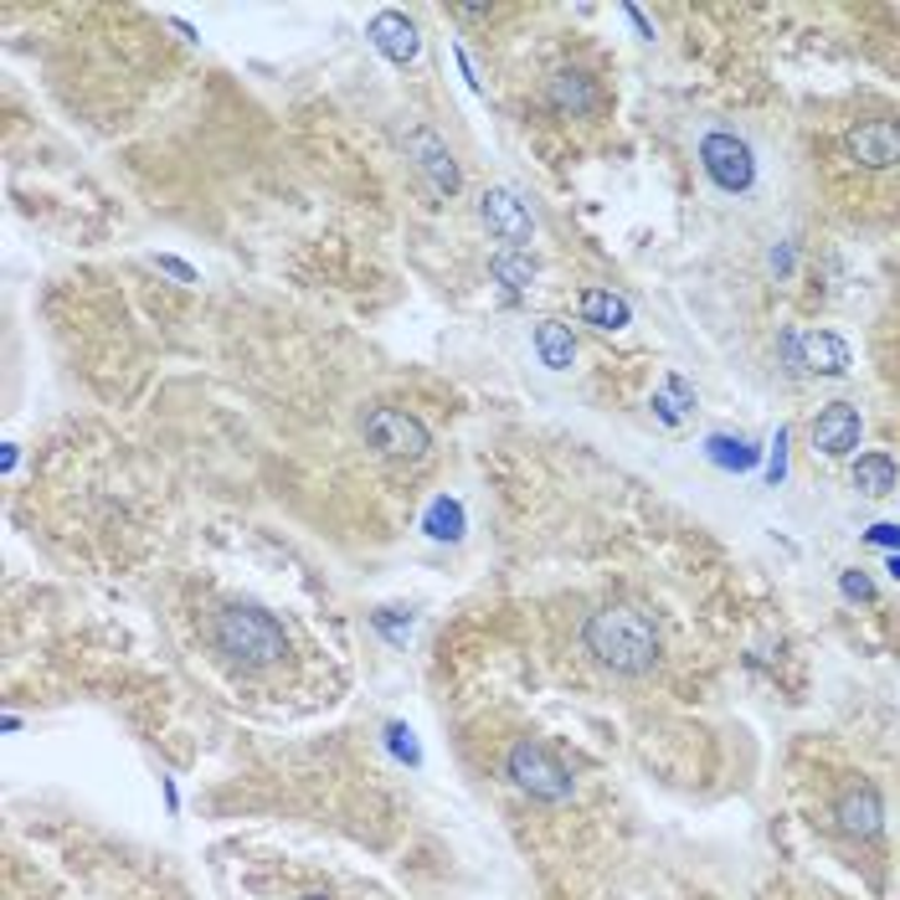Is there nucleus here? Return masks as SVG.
Returning a JSON list of instances; mask_svg holds the SVG:
<instances>
[{
    "label": "nucleus",
    "mask_w": 900,
    "mask_h": 900,
    "mask_svg": "<svg viewBox=\"0 0 900 900\" xmlns=\"http://www.w3.org/2000/svg\"><path fill=\"white\" fill-rule=\"evenodd\" d=\"M582 638H587L592 659L603 669H612V674H648V669L659 664V633H654V623H648L638 607H603V612H592Z\"/></svg>",
    "instance_id": "f257e3e1"
},
{
    "label": "nucleus",
    "mask_w": 900,
    "mask_h": 900,
    "mask_svg": "<svg viewBox=\"0 0 900 900\" xmlns=\"http://www.w3.org/2000/svg\"><path fill=\"white\" fill-rule=\"evenodd\" d=\"M212 638L227 659H237V664H248V669L274 664L278 654H283V628L263 607H227V612H216Z\"/></svg>",
    "instance_id": "f03ea898"
},
{
    "label": "nucleus",
    "mask_w": 900,
    "mask_h": 900,
    "mask_svg": "<svg viewBox=\"0 0 900 900\" xmlns=\"http://www.w3.org/2000/svg\"><path fill=\"white\" fill-rule=\"evenodd\" d=\"M505 772H509V783L520 787V793H530L535 802H567L571 798V772L550 757L546 746H535V741L509 746Z\"/></svg>",
    "instance_id": "7ed1b4c3"
},
{
    "label": "nucleus",
    "mask_w": 900,
    "mask_h": 900,
    "mask_svg": "<svg viewBox=\"0 0 900 900\" xmlns=\"http://www.w3.org/2000/svg\"><path fill=\"white\" fill-rule=\"evenodd\" d=\"M360 432H366V443H371L376 453H386V458H422V453H428V428L396 407L366 411Z\"/></svg>",
    "instance_id": "20e7f679"
},
{
    "label": "nucleus",
    "mask_w": 900,
    "mask_h": 900,
    "mask_svg": "<svg viewBox=\"0 0 900 900\" xmlns=\"http://www.w3.org/2000/svg\"><path fill=\"white\" fill-rule=\"evenodd\" d=\"M700 165H705V176L715 180L721 191H731V197L751 191V180H757V160L746 150V139H736V135H705Z\"/></svg>",
    "instance_id": "39448f33"
},
{
    "label": "nucleus",
    "mask_w": 900,
    "mask_h": 900,
    "mask_svg": "<svg viewBox=\"0 0 900 900\" xmlns=\"http://www.w3.org/2000/svg\"><path fill=\"white\" fill-rule=\"evenodd\" d=\"M783 355L793 371H819V376H844L849 371V345L839 334H783Z\"/></svg>",
    "instance_id": "423d86ee"
},
{
    "label": "nucleus",
    "mask_w": 900,
    "mask_h": 900,
    "mask_svg": "<svg viewBox=\"0 0 900 900\" xmlns=\"http://www.w3.org/2000/svg\"><path fill=\"white\" fill-rule=\"evenodd\" d=\"M834 819H839V828L849 834V839H880V828H885L880 793H875L870 783H854L839 802H834Z\"/></svg>",
    "instance_id": "0eeeda50"
},
{
    "label": "nucleus",
    "mask_w": 900,
    "mask_h": 900,
    "mask_svg": "<svg viewBox=\"0 0 900 900\" xmlns=\"http://www.w3.org/2000/svg\"><path fill=\"white\" fill-rule=\"evenodd\" d=\"M813 448L828 453V458H844V453L860 448V411L849 407V402H834V407L819 411V422H813Z\"/></svg>",
    "instance_id": "6e6552de"
},
{
    "label": "nucleus",
    "mask_w": 900,
    "mask_h": 900,
    "mask_svg": "<svg viewBox=\"0 0 900 900\" xmlns=\"http://www.w3.org/2000/svg\"><path fill=\"white\" fill-rule=\"evenodd\" d=\"M479 216H484V221H490V232H499L505 242H530V232H535V221H530L525 201L515 197V191H505V186L484 191V201H479Z\"/></svg>",
    "instance_id": "1a4fd4ad"
},
{
    "label": "nucleus",
    "mask_w": 900,
    "mask_h": 900,
    "mask_svg": "<svg viewBox=\"0 0 900 900\" xmlns=\"http://www.w3.org/2000/svg\"><path fill=\"white\" fill-rule=\"evenodd\" d=\"M371 41H376V52H381L386 62H396V67H407V62L422 52L417 26H411L402 11H381V16L371 21Z\"/></svg>",
    "instance_id": "9d476101"
},
{
    "label": "nucleus",
    "mask_w": 900,
    "mask_h": 900,
    "mask_svg": "<svg viewBox=\"0 0 900 900\" xmlns=\"http://www.w3.org/2000/svg\"><path fill=\"white\" fill-rule=\"evenodd\" d=\"M849 155L870 170H890V165H900V129L896 124H860L849 135Z\"/></svg>",
    "instance_id": "9b49d317"
},
{
    "label": "nucleus",
    "mask_w": 900,
    "mask_h": 900,
    "mask_svg": "<svg viewBox=\"0 0 900 900\" xmlns=\"http://www.w3.org/2000/svg\"><path fill=\"white\" fill-rule=\"evenodd\" d=\"M407 150L417 155V165L428 170V180L443 191V197H453L458 191V165H453V155H448V144L432 135V129H411L407 135Z\"/></svg>",
    "instance_id": "f8f14e48"
},
{
    "label": "nucleus",
    "mask_w": 900,
    "mask_h": 900,
    "mask_svg": "<svg viewBox=\"0 0 900 900\" xmlns=\"http://www.w3.org/2000/svg\"><path fill=\"white\" fill-rule=\"evenodd\" d=\"M550 103H556L561 114L582 118V114H592V109H597V88H592L587 73L567 67V73H556V78H550Z\"/></svg>",
    "instance_id": "ddd939ff"
},
{
    "label": "nucleus",
    "mask_w": 900,
    "mask_h": 900,
    "mask_svg": "<svg viewBox=\"0 0 900 900\" xmlns=\"http://www.w3.org/2000/svg\"><path fill=\"white\" fill-rule=\"evenodd\" d=\"M900 484V469L890 453H860V464H854V490L870 494V499H880V494H896Z\"/></svg>",
    "instance_id": "4468645a"
},
{
    "label": "nucleus",
    "mask_w": 900,
    "mask_h": 900,
    "mask_svg": "<svg viewBox=\"0 0 900 900\" xmlns=\"http://www.w3.org/2000/svg\"><path fill=\"white\" fill-rule=\"evenodd\" d=\"M582 319L597 325V330H623L628 319H633V309H628V299L607 294V289H587L582 294Z\"/></svg>",
    "instance_id": "2eb2a0df"
},
{
    "label": "nucleus",
    "mask_w": 900,
    "mask_h": 900,
    "mask_svg": "<svg viewBox=\"0 0 900 900\" xmlns=\"http://www.w3.org/2000/svg\"><path fill=\"white\" fill-rule=\"evenodd\" d=\"M535 351H541V360H546L550 371H567L571 355H576V345H571V330H567V325L546 319V325L535 330Z\"/></svg>",
    "instance_id": "dca6fc26"
},
{
    "label": "nucleus",
    "mask_w": 900,
    "mask_h": 900,
    "mask_svg": "<svg viewBox=\"0 0 900 900\" xmlns=\"http://www.w3.org/2000/svg\"><path fill=\"white\" fill-rule=\"evenodd\" d=\"M705 453H710L715 469H731V473H746L757 464V448H751L746 438H725V432H715V438L705 443Z\"/></svg>",
    "instance_id": "f3484780"
},
{
    "label": "nucleus",
    "mask_w": 900,
    "mask_h": 900,
    "mask_svg": "<svg viewBox=\"0 0 900 900\" xmlns=\"http://www.w3.org/2000/svg\"><path fill=\"white\" fill-rule=\"evenodd\" d=\"M490 274L499 278L505 289H530V283H535V263H530V253H515V248H509V253H499L490 263Z\"/></svg>",
    "instance_id": "a211bd4d"
},
{
    "label": "nucleus",
    "mask_w": 900,
    "mask_h": 900,
    "mask_svg": "<svg viewBox=\"0 0 900 900\" xmlns=\"http://www.w3.org/2000/svg\"><path fill=\"white\" fill-rule=\"evenodd\" d=\"M685 407H695V392H689V381H685V376H669L664 392L654 396V411H659L669 428H674V422L685 417Z\"/></svg>",
    "instance_id": "6ab92c4d"
},
{
    "label": "nucleus",
    "mask_w": 900,
    "mask_h": 900,
    "mask_svg": "<svg viewBox=\"0 0 900 900\" xmlns=\"http://www.w3.org/2000/svg\"><path fill=\"white\" fill-rule=\"evenodd\" d=\"M428 530L438 535V541H453V535L464 530V509L448 505V499H438V505L428 509Z\"/></svg>",
    "instance_id": "aec40b11"
},
{
    "label": "nucleus",
    "mask_w": 900,
    "mask_h": 900,
    "mask_svg": "<svg viewBox=\"0 0 900 900\" xmlns=\"http://www.w3.org/2000/svg\"><path fill=\"white\" fill-rule=\"evenodd\" d=\"M766 479H772V484H783V479H787V432L783 428H777L772 453H766Z\"/></svg>",
    "instance_id": "412c9836"
},
{
    "label": "nucleus",
    "mask_w": 900,
    "mask_h": 900,
    "mask_svg": "<svg viewBox=\"0 0 900 900\" xmlns=\"http://www.w3.org/2000/svg\"><path fill=\"white\" fill-rule=\"evenodd\" d=\"M839 587H844V597H849V603H870V597H875V582H870L864 571H844Z\"/></svg>",
    "instance_id": "4be33fe9"
},
{
    "label": "nucleus",
    "mask_w": 900,
    "mask_h": 900,
    "mask_svg": "<svg viewBox=\"0 0 900 900\" xmlns=\"http://www.w3.org/2000/svg\"><path fill=\"white\" fill-rule=\"evenodd\" d=\"M870 541L885 550H900V525L896 520H880V525H870Z\"/></svg>",
    "instance_id": "5701e85b"
},
{
    "label": "nucleus",
    "mask_w": 900,
    "mask_h": 900,
    "mask_svg": "<svg viewBox=\"0 0 900 900\" xmlns=\"http://www.w3.org/2000/svg\"><path fill=\"white\" fill-rule=\"evenodd\" d=\"M160 268H165L170 278H180V283H197V274H191V268H186L180 257H160Z\"/></svg>",
    "instance_id": "b1692460"
},
{
    "label": "nucleus",
    "mask_w": 900,
    "mask_h": 900,
    "mask_svg": "<svg viewBox=\"0 0 900 900\" xmlns=\"http://www.w3.org/2000/svg\"><path fill=\"white\" fill-rule=\"evenodd\" d=\"M890 576H896V582H900V550H896V556H890Z\"/></svg>",
    "instance_id": "393cba45"
},
{
    "label": "nucleus",
    "mask_w": 900,
    "mask_h": 900,
    "mask_svg": "<svg viewBox=\"0 0 900 900\" xmlns=\"http://www.w3.org/2000/svg\"><path fill=\"white\" fill-rule=\"evenodd\" d=\"M299 900H330V896H299Z\"/></svg>",
    "instance_id": "a878e982"
}]
</instances>
